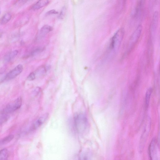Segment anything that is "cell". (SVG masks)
<instances>
[{"instance_id":"cell-1","label":"cell","mask_w":160,"mask_h":160,"mask_svg":"<svg viewBox=\"0 0 160 160\" xmlns=\"http://www.w3.org/2000/svg\"><path fill=\"white\" fill-rule=\"evenodd\" d=\"M74 120L75 127L77 132L81 134L85 133L88 126L86 116L84 114L79 113L75 116Z\"/></svg>"},{"instance_id":"cell-2","label":"cell","mask_w":160,"mask_h":160,"mask_svg":"<svg viewBox=\"0 0 160 160\" xmlns=\"http://www.w3.org/2000/svg\"><path fill=\"white\" fill-rule=\"evenodd\" d=\"M124 35V31L123 29L119 30L112 37L110 48L113 51H117L119 49L123 39Z\"/></svg>"},{"instance_id":"cell-3","label":"cell","mask_w":160,"mask_h":160,"mask_svg":"<svg viewBox=\"0 0 160 160\" xmlns=\"http://www.w3.org/2000/svg\"><path fill=\"white\" fill-rule=\"evenodd\" d=\"M22 105V100L19 97L8 104L3 110V112L7 114L12 113L19 109Z\"/></svg>"},{"instance_id":"cell-4","label":"cell","mask_w":160,"mask_h":160,"mask_svg":"<svg viewBox=\"0 0 160 160\" xmlns=\"http://www.w3.org/2000/svg\"><path fill=\"white\" fill-rule=\"evenodd\" d=\"M23 70V67L19 64L9 72L6 76L5 80H9L14 79L20 75Z\"/></svg>"},{"instance_id":"cell-5","label":"cell","mask_w":160,"mask_h":160,"mask_svg":"<svg viewBox=\"0 0 160 160\" xmlns=\"http://www.w3.org/2000/svg\"><path fill=\"white\" fill-rule=\"evenodd\" d=\"M142 30V27L139 25L133 34L130 39L129 47L132 46L138 40L141 36Z\"/></svg>"},{"instance_id":"cell-6","label":"cell","mask_w":160,"mask_h":160,"mask_svg":"<svg viewBox=\"0 0 160 160\" xmlns=\"http://www.w3.org/2000/svg\"><path fill=\"white\" fill-rule=\"evenodd\" d=\"M156 140L155 139L152 140L149 147V154L150 158L151 159H154L157 154V146Z\"/></svg>"},{"instance_id":"cell-7","label":"cell","mask_w":160,"mask_h":160,"mask_svg":"<svg viewBox=\"0 0 160 160\" xmlns=\"http://www.w3.org/2000/svg\"><path fill=\"white\" fill-rule=\"evenodd\" d=\"M48 117V115L46 114L39 117L32 125L31 130H35L41 126L46 121Z\"/></svg>"},{"instance_id":"cell-8","label":"cell","mask_w":160,"mask_h":160,"mask_svg":"<svg viewBox=\"0 0 160 160\" xmlns=\"http://www.w3.org/2000/svg\"><path fill=\"white\" fill-rule=\"evenodd\" d=\"M49 3L48 0H39L32 7L34 10H38L41 8L47 6Z\"/></svg>"},{"instance_id":"cell-9","label":"cell","mask_w":160,"mask_h":160,"mask_svg":"<svg viewBox=\"0 0 160 160\" xmlns=\"http://www.w3.org/2000/svg\"><path fill=\"white\" fill-rule=\"evenodd\" d=\"M53 30V28L48 25H45L43 27L40 29L39 35L40 36L43 37L47 35Z\"/></svg>"},{"instance_id":"cell-10","label":"cell","mask_w":160,"mask_h":160,"mask_svg":"<svg viewBox=\"0 0 160 160\" xmlns=\"http://www.w3.org/2000/svg\"><path fill=\"white\" fill-rule=\"evenodd\" d=\"M47 72L46 68L45 67L42 66L39 67L36 71L35 73L36 77L40 78L44 76Z\"/></svg>"},{"instance_id":"cell-11","label":"cell","mask_w":160,"mask_h":160,"mask_svg":"<svg viewBox=\"0 0 160 160\" xmlns=\"http://www.w3.org/2000/svg\"><path fill=\"white\" fill-rule=\"evenodd\" d=\"M18 53V51L17 50H14L8 53L5 56V61L7 62H10L16 57Z\"/></svg>"},{"instance_id":"cell-12","label":"cell","mask_w":160,"mask_h":160,"mask_svg":"<svg viewBox=\"0 0 160 160\" xmlns=\"http://www.w3.org/2000/svg\"><path fill=\"white\" fill-rule=\"evenodd\" d=\"M11 14L9 13H7L2 17L0 23L2 25H6L11 20Z\"/></svg>"},{"instance_id":"cell-13","label":"cell","mask_w":160,"mask_h":160,"mask_svg":"<svg viewBox=\"0 0 160 160\" xmlns=\"http://www.w3.org/2000/svg\"><path fill=\"white\" fill-rule=\"evenodd\" d=\"M14 135L12 134L6 136L0 141V146L4 145L9 143L14 139Z\"/></svg>"},{"instance_id":"cell-14","label":"cell","mask_w":160,"mask_h":160,"mask_svg":"<svg viewBox=\"0 0 160 160\" xmlns=\"http://www.w3.org/2000/svg\"><path fill=\"white\" fill-rule=\"evenodd\" d=\"M9 156V153L6 149L0 150V160L7 159Z\"/></svg>"},{"instance_id":"cell-15","label":"cell","mask_w":160,"mask_h":160,"mask_svg":"<svg viewBox=\"0 0 160 160\" xmlns=\"http://www.w3.org/2000/svg\"><path fill=\"white\" fill-rule=\"evenodd\" d=\"M152 89L149 88L147 91L146 96V108H148L149 105L150 96L152 92Z\"/></svg>"},{"instance_id":"cell-16","label":"cell","mask_w":160,"mask_h":160,"mask_svg":"<svg viewBox=\"0 0 160 160\" xmlns=\"http://www.w3.org/2000/svg\"><path fill=\"white\" fill-rule=\"evenodd\" d=\"M9 118L8 114L3 112L0 114V125L6 122Z\"/></svg>"},{"instance_id":"cell-17","label":"cell","mask_w":160,"mask_h":160,"mask_svg":"<svg viewBox=\"0 0 160 160\" xmlns=\"http://www.w3.org/2000/svg\"><path fill=\"white\" fill-rule=\"evenodd\" d=\"M66 11V7H63L60 12L59 15L58 16V18L59 19H62L64 18V17Z\"/></svg>"},{"instance_id":"cell-18","label":"cell","mask_w":160,"mask_h":160,"mask_svg":"<svg viewBox=\"0 0 160 160\" xmlns=\"http://www.w3.org/2000/svg\"><path fill=\"white\" fill-rule=\"evenodd\" d=\"M42 49V48H40L35 49L31 52V55L34 56L37 55L42 51H43Z\"/></svg>"},{"instance_id":"cell-19","label":"cell","mask_w":160,"mask_h":160,"mask_svg":"<svg viewBox=\"0 0 160 160\" xmlns=\"http://www.w3.org/2000/svg\"><path fill=\"white\" fill-rule=\"evenodd\" d=\"M36 78L35 74L34 73H31L27 78V80L29 81H33L35 80Z\"/></svg>"},{"instance_id":"cell-20","label":"cell","mask_w":160,"mask_h":160,"mask_svg":"<svg viewBox=\"0 0 160 160\" xmlns=\"http://www.w3.org/2000/svg\"><path fill=\"white\" fill-rule=\"evenodd\" d=\"M58 13V12L56 11L55 10H51L49 11H48L47 13V15H50L53 14H57Z\"/></svg>"},{"instance_id":"cell-21","label":"cell","mask_w":160,"mask_h":160,"mask_svg":"<svg viewBox=\"0 0 160 160\" xmlns=\"http://www.w3.org/2000/svg\"><path fill=\"white\" fill-rule=\"evenodd\" d=\"M33 1H34V0H22V2L23 3H25Z\"/></svg>"},{"instance_id":"cell-22","label":"cell","mask_w":160,"mask_h":160,"mask_svg":"<svg viewBox=\"0 0 160 160\" xmlns=\"http://www.w3.org/2000/svg\"><path fill=\"white\" fill-rule=\"evenodd\" d=\"M3 33V31L1 30H0V38L2 36Z\"/></svg>"},{"instance_id":"cell-23","label":"cell","mask_w":160,"mask_h":160,"mask_svg":"<svg viewBox=\"0 0 160 160\" xmlns=\"http://www.w3.org/2000/svg\"><path fill=\"white\" fill-rule=\"evenodd\" d=\"M1 10H0V14H1Z\"/></svg>"}]
</instances>
